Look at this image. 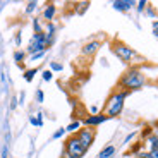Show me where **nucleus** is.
Masks as SVG:
<instances>
[{"label": "nucleus", "instance_id": "f257e3e1", "mask_svg": "<svg viewBox=\"0 0 158 158\" xmlns=\"http://www.w3.org/2000/svg\"><path fill=\"white\" fill-rule=\"evenodd\" d=\"M148 83V77L146 74L138 67H131L120 76L118 79V84H117V89H122L127 91V93H132V91H139L146 86Z\"/></svg>", "mask_w": 158, "mask_h": 158}, {"label": "nucleus", "instance_id": "f03ea898", "mask_svg": "<svg viewBox=\"0 0 158 158\" xmlns=\"http://www.w3.org/2000/svg\"><path fill=\"white\" fill-rule=\"evenodd\" d=\"M131 93L127 91H122V89H114L110 93V96L107 98L105 105H103V110L102 114H105L108 118H115L122 114L124 110V105H126V98L129 96Z\"/></svg>", "mask_w": 158, "mask_h": 158}, {"label": "nucleus", "instance_id": "7ed1b4c3", "mask_svg": "<svg viewBox=\"0 0 158 158\" xmlns=\"http://www.w3.org/2000/svg\"><path fill=\"white\" fill-rule=\"evenodd\" d=\"M112 52H114L115 57H117L118 60H122L124 64L144 62V59H143V57L139 55V53L134 50V48H131L129 45H126V43H120V41L114 43V47H112Z\"/></svg>", "mask_w": 158, "mask_h": 158}, {"label": "nucleus", "instance_id": "20e7f679", "mask_svg": "<svg viewBox=\"0 0 158 158\" xmlns=\"http://www.w3.org/2000/svg\"><path fill=\"white\" fill-rule=\"evenodd\" d=\"M64 151H65V153H67L71 158H83L84 155H86L88 150L83 146V144H81V141H79V139L72 134V136H69V138L65 139Z\"/></svg>", "mask_w": 158, "mask_h": 158}, {"label": "nucleus", "instance_id": "39448f33", "mask_svg": "<svg viewBox=\"0 0 158 158\" xmlns=\"http://www.w3.org/2000/svg\"><path fill=\"white\" fill-rule=\"evenodd\" d=\"M26 55H33V53H38V52H47V45H45V33H38L35 35L33 33L31 40H29V45L26 47Z\"/></svg>", "mask_w": 158, "mask_h": 158}, {"label": "nucleus", "instance_id": "423d86ee", "mask_svg": "<svg viewBox=\"0 0 158 158\" xmlns=\"http://www.w3.org/2000/svg\"><path fill=\"white\" fill-rule=\"evenodd\" d=\"M74 136L81 141V144H83L86 150H89V148L93 146L95 139H96V129H93V127H81Z\"/></svg>", "mask_w": 158, "mask_h": 158}, {"label": "nucleus", "instance_id": "0eeeda50", "mask_svg": "<svg viewBox=\"0 0 158 158\" xmlns=\"http://www.w3.org/2000/svg\"><path fill=\"white\" fill-rule=\"evenodd\" d=\"M107 120H110V118H108L105 114L100 112L98 115H88V117H84L83 120H81V124H83V127H93V129H95L96 126L107 122Z\"/></svg>", "mask_w": 158, "mask_h": 158}, {"label": "nucleus", "instance_id": "6e6552de", "mask_svg": "<svg viewBox=\"0 0 158 158\" xmlns=\"http://www.w3.org/2000/svg\"><path fill=\"white\" fill-rule=\"evenodd\" d=\"M100 47H102V41H100V40H89V41H86V43L83 45L81 53L86 55V57H93L96 52L100 50Z\"/></svg>", "mask_w": 158, "mask_h": 158}, {"label": "nucleus", "instance_id": "1a4fd4ad", "mask_svg": "<svg viewBox=\"0 0 158 158\" xmlns=\"http://www.w3.org/2000/svg\"><path fill=\"white\" fill-rule=\"evenodd\" d=\"M112 7L118 12H129L131 9L136 7V2L134 0H115L112 2Z\"/></svg>", "mask_w": 158, "mask_h": 158}, {"label": "nucleus", "instance_id": "9d476101", "mask_svg": "<svg viewBox=\"0 0 158 158\" xmlns=\"http://www.w3.org/2000/svg\"><path fill=\"white\" fill-rule=\"evenodd\" d=\"M55 14H57V7L53 4H47L45 5V9H43V19H45V23H53V19H55Z\"/></svg>", "mask_w": 158, "mask_h": 158}, {"label": "nucleus", "instance_id": "9b49d317", "mask_svg": "<svg viewBox=\"0 0 158 158\" xmlns=\"http://www.w3.org/2000/svg\"><path fill=\"white\" fill-rule=\"evenodd\" d=\"M115 155V146L114 144H107V146H103L102 151L96 155V158H114Z\"/></svg>", "mask_w": 158, "mask_h": 158}, {"label": "nucleus", "instance_id": "f8f14e48", "mask_svg": "<svg viewBox=\"0 0 158 158\" xmlns=\"http://www.w3.org/2000/svg\"><path fill=\"white\" fill-rule=\"evenodd\" d=\"M36 74H38V67H31V69H26V71H24L23 77H24V81H26V83H31Z\"/></svg>", "mask_w": 158, "mask_h": 158}, {"label": "nucleus", "instance_id": "ddd939ff", "mask_svg": "<svg viewBox=\"0 0 158 158\" xmlns=\"http://www.w3.org/2000/svg\"><path fill=\"white\" fill-rule=\"evenodd\" d=\"M24 60H26V52L24 50H16L14 52V62H16L17 65H23Z\"/></svg>", "mask_w": 158, "mask_h": 158}, {"label": "nucleus", "instance_id": "4468645a", "mask_svg": "<svg viewBox=\"0 0 158 158\" xmlns=\"http://www.w3.org/2000/svg\"><path fill=\"white\" fill-rule=\"evenodd\" d=\"M81 127H83V124H81V120H72L71 124H69L67 127H65V131H67V132H77L79 129H81Z\"/></svg>", "mask_w": 158, "mask_h": 158}, {"label": "nucleus", "instance_id": "2eb2a0df", "mask_svg": "<svg viewBox=\"0 0 158 158\" xmlns=\"http://www.w3.org/2000/svg\"><path fill=\"white\" fill-rule=\"evenodd\" d=\"M33 31H35V35H38V33H43V24H41V21H40V17H33Z\"/></svg>", "mask_w": 158, "mask_h": 158}, {"label": "nucleus", "instance_id": "dca6fc26", "mask_svg": "<svg viewBox=\"0 0 158 158\" xmlns=\"http://www.w3.org/2000/svg\"><path fill=\"white\" fill-rule=\"evenodd\" d=\"M144 14H146L148 17H151V19H156V17H158L156 9H155V5H151L150 2H148V7H146V10H144Z\"/></svg>", "mask_w": 158, "mask_h": 158}, {"label": "nucleus", "instance_id": "f3484780", "mask_svg": "<svg viewBox=\"0 0 158 158\" xmlns=\"http://www.w3.org/2000/svg\"><path fill=\"white\" fill-rule=\"evenodd\" d=\"M146 7H148V2L146 0H139V2H136V12L138 14H144V10H146Z\"/></svg>", "mask_w": 158, "mask_h": 158}, {"label": "nucleus", "instance_id": "a211bd4d", "mask_svg": "<svg viewBox=\"0 0 158 158\" xmlns=\"http://www.w3.org/2000/svg\"><path fill=\"white\" fill-rule=\"evenodd\" d=\"M38 2H36V0H31V2H28V4H26V9H24V12H26V14H31V12H35L36 9H38Z\"/></svg>", "mask_w": 158, "mask_h": 158}, {"label": "nucleus", "instance_id": "6ab92c4d", "mask_svg": "<svg viewBox=\"0 0 158 158\" xmlns=\"http://www.w3.org/2000/svg\"><path fill=\"white\" fill-rule=\"evenodd\" d=\"M88 7H89V2H81V4H76V10H77L79 16H83L84 12L88 10Z\"/></svg>", "mask_w": 158, "mask_h": 158}, {"label": "nucleus", "instance_id": "aec40b11", "mask_svg": "<svg viewBox=\"0 0 158 158\" xmlns=\"http://www.w3.org/2000/svg\"><path fill=\"white\" fill-rule=\"evenodd\" d=\"M50 71L52 72H60V71H64V65L60 62H57V60H52L50 62Z\"/></svg>", "mask_w": 158, "mask_h": 158}, {"label": "nucleus", "instance_id": "412c9836", "mask_svg": "<svg viewBox=\"0 0 158 158\" xmlns=\"http://www.w3.org/2000/svg\"><path fill=\"white\" fill-rule=\"evenodd\" d=\"M29 60H26V62H40V60L45 57V52H38V53H33V55H28Z\"/></svg>", "mask_w": 158, "mask_h": 158}, {"label": "nucleus", "instance_id": "4be33fe9", "mask_svg": "<svg viewBox=\"0 0 158 158\" xmlns=\"http://www.w3.org/2000/svg\"><path fill=\"white\" fill-rule=\"evenodd\" d=\"M65 132H67V131H65V127H59V129L53 132V136H52V138H53V139H60V138H64V136H65Z\"/></svg>", "mask_w": 158, "mask_h": 158}, {"label": "nucleus", "instance_id": "5701e85b", "mask_svg": "<svg viewBox=\"0 0 158 158\" xmlns=\"http://www.w3.org/2000/svg\"><path fill=\"white\" fill-rule=\"evenodd\" d=\"M41 77H43V81L50 83L52 79H53V72H52L50 69H47V71H43V72H41Z\"/></svg>", "mask_w": 158, "mask_h": 158}, {"label": "nucleus", "instance_id": "b1692460", "mask_svg": "<svg viewBox=\"0 0 158 158\" xmlns=\"http://www.w3.org/2000/svg\"><path fill=\"white\" fill-rule=\"evenodd\" d=\"M29 124H31L33 127H41V126H43V122H40L38 118L35 117V114H33V115H29Z\"/></svg>", "mask_w": 158, "mask_h": 158}, {"label": "nucleus", "instance_id": "393cba45", "mask_svg": "<svg viewBox=\"0 0 158 158\" xmlns=\"http://www.w3.org/2000/svg\"><path fill=\"white\" fill-rule=\"evenodd\" d=\"M141 148H143V143H138V144H134V146L131 148V151L127 153V156H129V155H138L139 151H141Z\"/></svg>", "mask_w": 158, "mask_h": 158}, {"label": "nucleus", "instance_id": "a878e982", "mask_svg": "<svg viewBox=\"0 0 158 158\" xmlns=\"http://www.w3.org/2000/svg\"><path fill=\"white\" fill-rule=\"evenodd\" d=\"M14 43H16V47H21V43H23V31H17L14 35Z\"/></svg>", "mask_w": 158, "mask_h": 158}, {"label": "nucleus", "instance_id": "bb28decb", "mask_svg": "<svg viewBox=\"0 0 158 158\" xmlns=\"http://www.w3.org/2000/svg\"><path fill=\"white\" fill-rule=\"evenodd\" d=\"M36 102H38L40 105L45 102V93H43V89H38V91H36Z\"/></svg>", "mask_w": 158, "mask_h": 158}, {"label": "nucleus", "instance_id": "cd10ccee", "mask_svg": "<svg viewBox=\"0 0 158 158\" xmlns=\"http://www.w3.org/2000/svg\"><path fill=\"white\" fill-rule=\"evenodd\" d=\"M141 134H143V138L146 139L148 136H151V134H153V127H151V126H146L144 129H143V132H141Z\"/></svg>", "mask_w": 158, "mask_h": 158}, {"label": "nucleus", "instance_id": "c85d7f7f", "mask_svg": "<svg viewBox=\"0 0 158 158\" xmlns=\"http://www.w3.org/2000/svg\"><path fill=\"white\" fill-rule=\"evenodd\" d=\"M151 33H153L155 38H158V19H155L151 23Z\"/></svg>", "mask_w": 158, "mask_h": 158}, {"label": "nucleus", "instance_id": "c756f323", "mask_svg": "<svg viewBox=\"0 0 158 158\" xmlns=\"http://www.w3.org/2000/svg\"><path fill=\"white\" fill-rule=\"evenodd\" d=\"M24 100H26V93H24V91H21L19 93V96H17V105H24Z\"/></svg>", "mask_w": 158, "mask_h": 158}, {"label": "nucleus", "instance_id": "7c9ffc66", "mask_svg": "<svg viewBox=\"0 0 158 158\" xmlns=\"http://www.w3.org/2000/svg\"><path fill=\"white\" fill-rule=\"evenodd\" d=\"M134 138H136V132H129V134L126 136V139H124V144H129Z\"/></svg>", "mask_w": 158, "mask_h": 158}, {"label": "nucleus", "instance_id": "2f4dec72", "mask_svg": "<svg viewBox=\"0 0 158 158\" xmlns=\"http://www.w3.org/2000/svg\"><path fill=\"white\" fill-rule=\"evenodd\" d=\"M100 114V108L96 107V105H91L89 107V115H98Z\"/></svg>", "mask_w": 158, "mask_h": 158}, {"label": "nucleus", "instance_id": "473e14b6", "mask_svg": "<svg viewBox=\"0 0 158 158\" xmlns=\"http://www.w3.org/2000/svg\"><path fill=\"white\" fill-rule=\"evenodd\" d=\"M7 156H9V146L5 144V146L2 148V156H0V158H7Z\"/></svg>", "mask_w": 158, "mask_h": 158}, {"label": "nucleus", "instance_id": "72a5a7b5", "mask_svg": "<svg viewBox=\"0 0 158 158\" xmlns=\"http://www.w3.org/2000/svg\"><path fill=\"white\" fill-rule=\"evenodd\" d=\"M9 107H10V110H16V108H17V98H12Z\"/></svg>", "mask_w": 158, "mask_h": 158}, {"label": "nucleus", "instance_id": "f704fd0d", "mask_svg": "<svg viewBox=\"0 0 158 158\" xmlns=\"http://www.w3.org/2000/svg\"><path fill=\"white\" fill-rule=\"evenodd\" d=\"M35 117L38 118L40 122H43V112H41V110H40V112H36V114H35Z\"/></svg>", "mask_w": 158, "mask_h": 158}, {"label": "nucleus", "instance_id": "c9c22d12", "mask_svg": "<svg viewBox=\"0 0 158 158\" xmlns=\"http://www.w3.org/2000/svg\"><path fill=\"white\" fill-rule=\"evenodd\" d=\"M60 158H71V156H69V155L65 153V151H64V153H62V156H60Z\"/></svg>", "mask_w": 158, "mask_h": 158}, {"label": "nucleus", "instance_id": "e433bc0d", "mask_svg": "<svg viewBox=\"0 0 158 158\" xmlns=\"http://www.w3.org/2000/svg\"><path fill=\"white\" fill-rule=\"evenodd\" d=\"M4 5H5L4 2H0V12H2V9H4Z\"/></svg>", "mask_w": 158, "mask_h": 158}]
</instances>
